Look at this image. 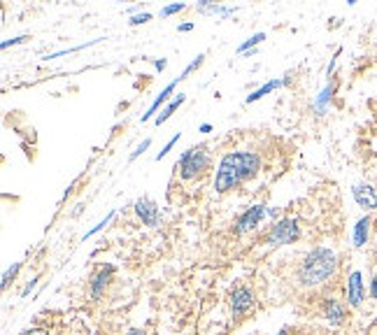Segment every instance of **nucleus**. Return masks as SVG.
Instances as JSON below:
<instances>
[{
    "instance_id": "nucleus-8",
    "label": "nucleus",
    "mask_w": 377,
    "mask_h": 335,
    "mask_svg": "<svg viewBox=\"0 0 377 335\" xmlns=\"http://www.w3.org/2000/svg\"><path fill=\"white\" fill-rule=\"evenodd\" d=\"M352 196H354L356 205L363 207V210H375L377 207V193L370 184H356L352 188Z\"/></svg>"
},
{
    "instance_id": "nucleus-9",
    "label": "nucleus",
    "mask_w": 377,
    "mask_h": 335,
    "mask_svg": "<svg viewBox=\"0 0 377 335\" xmlns=\"http://www.w3.org/2000/svg\"><path fill=\"white\" fill-rule=\"evenodd\" d=\"M112 275H114V266H103V268H98V270H96V275L91 277V284H89L91 296H94V298H100L103 289L107 286L109 277H112Z\"/></svg>"
},
{
    "instance_id": "nucleus-18",
    "label": "nucleus",
    "mask_w": 377,
    "mask_h": 335,
    "mask_svg": "<svg viewBox=\"0 0 377 335\" xmlns=\"http://www.w3.org/2000/svg\"><path fill=\"white\" fill-rule=\"evenodd\" d=\"M19 268H21V263H14V266L10 268L8 272H5V275H3V282H0V286H3V289H8V286H10V282H12V279L17 277V272H19Z\"/></svg>"
},
{
    "instance_id": "nucleus-25",
    "label": "nucleus",
    "mask_w": 377,
    "mask_h": 335,
    "mask_svg": "<svg viewBox=\"0 0 377 335\" xmlns=\"http://www.w3.org/2000/svg\"><path fill=\"white\" fill-rule=\"evenodd\" d=\"M26 40H28L26 35H19V38L5 40V42H3V45H0V47H3V50H8V47H12V45H19V42H26Z\"/></svg>"
},
{
    "instance_id": "nucleus-17",
    "label": "nucleus",
    "mask_w": 377,
    "mask_h": 335,
    "mask_svg": "<svg viewBox=\"0 0 377 335\" xmlns=\"http://www.w3.org/2000/svg\"><path fill=\"white\" fill-rule=\"evenodd\" d=\"M203 58H205V54H198V56L193 58L191 63H188L186 68H184V72H182V75H180V82H182V79H184L186 75H191V72L196 70V68H200V65H203Z\"/></svg>"
},
{
    "instance_id": "nucleus-4",
    "label": "nucleus",
    "mask_w": 377,
    "mask_h": 335,
    "mask_svg": "<svg viewBox=\"0 0 377 335\" xmlns=\"http://www.w3.org/2000/svg\"><path fill=\"white\" fill-rule=\"evenodd\" d=\"M275 217H277V210H270V207H263V205H254L235 221V233L238 235L249 233V230L257 228L263 219H275Z\"/></svg>"
},
{
    "instance_id": "nucleus-2",
    "label": "nucleus",
    "mask_w": 377,
    "mask_h": 335,
    "mask_svg": "<svg viewBox=\"0 0 377 335\" xmlns=\"http://www.w3.org/2000/svg\"><path fill=\"white\" fill-rule=\"evenodd\" d=\"M338 270V257L326 247H314L312 252L303 259L301 268H298V282L308 289L324 284L326 279H331Z\"/></svg>"
},
{
    "instance_id": "nucleus-3",
    "label": "nucleus",
    "mask_w": 377,
    "mask_h": 335,
    "mask_svg": "<svg viewBox=\"0 0 377 335\" xmlns=\"http://www.w3.org/2000/svg\"><path fill=\"white\" fill-rule=\"evenodd\" d=\"M210 166V154L205 151V147H191L180 156L177 168L182 170V177L193 180L198 175H203Z\"/></svg>"
},
{
    "instance_id": "nucleus-11",
    "label": "nucleus",
    "mask_w": 377,
    "mask_h": 335,
    "mask_svg": "<svg viewBox=\"0 0 377 335\" xmlns=\"http://www.w3.org/2000/svg\"><path fill=\"white\" fill-rule=\"evenodd\" d=\"M324 314H326V319H328V324L331 326H340L345 321V316H347L343 303L336 301V298H328V301L324 303Z\"/></svg>"
},
{
    "instance_id": "nucleus-23",
    "label": "nucleus",
    "mask_w": 377,
    "mask_h": 335,
    "mask_svg": "<svg viewBox=\"0 0 377 335\" xmlns=\"http://www.w3.org/2000/svg\"><path fill=\"white\" fill-rule=\"evenodd\" d=\"M149 144H151V140H144L142 144H138V149H136V151H133V154H131V161H136V158H138L140 154H144V151L149 149Z\"/></svg>"
},
{
    "instance_id": "nucleus-13",
    "label": "nucleus",
    "mask_w": 377,
    "mask_h": 335,
    "mask_svg": "<svg viewBox=\"0 0 377 335\" xmlns=\"http://www.w3.org/2000/svg\"><path fill=\"white\" fill-rule=\"evenodd\" d=\"M279 87H287V82L284 79H270V82H266L263 87L261 89H257L254 91L252 96H247V102H254V100H261L263 96H268V94H272L275 89H279Z\"/></svg>"
},
{
    "instance_id": "nucleus-12",
    "label": "nucleus",
    "mask_w": 377,
    "mask_h": 335,
    "mask_svg": "<svg viewBox=\"0 0 377 335\" xmlns=\"http://www.w3.org/2000/svg\"><path fill=\"white\" fill-rule=\"evenodd\" d=\"M177 84H180V77H177V79H175V82H170V84H168V87H166V89H163V91H161V94H159V96H156V100H154V102H151V105H149V109H147V112H144V114H142V121H149L151 117H154V114H156V109H159V107L163 105V102H166V100H168V96H170V94H173V91H175V87H177Z\"/></svg>"
},
{
    "instance_id": "nucleus-19",
    "label": "nucleus",
    "mask_w": 377,
    "mask_h": 335,
    "mask_svg": "<svg viewBox=\"0 0 377 335\" xmlns=\"http://www.w3.org/2000/svg\"><path fill=\"white\" fill-rule=\"evenodd\" d=\"M333 91H336V84H331V87H326L324 91H321V96H319V100H317V109H324L326 102L331 100Z\"/></svg>"
},
{
    "instance_id": "nucleus-24",
    "label": "nucleus",
    "mask_w": 377,
    "mask_h": 335,
    "mask_svg": "<svg viewBox=\"0 0 377 335\" xmlns=\"http://www.w3.org/2000/svg\"><path fill=\"white\" fill-rule=\"evenodd\" d=\"M151 19V14H147V12H144V14H136L131 19V26H140V23H147Z\"/></svg>"
},
{
    "instance_id": "nucleus-6",
    "label": "nucleus",
    "mask_w": 377,
    "mask_h": 335,
    "mask_svg": "<svg viewBox=\"0 0 377 335\" xmlns=\"http://www.w3.org/2000/svg\"><path fill=\"white\" fill-rule=\"evenodd\" d=\"M252 307H254V294L247 289V286H238V289L230 294V310H233V316L240 319V316L247 314Z\"/></svg>"
},
{
    "instance_id": "nucleus-5",
    "label": "nucleus",
    "mask_w": 377,
    "mask_h": 335,
    "mask_svg": "<svg viewBox=\"0 0 377 335\" xmlns=\"http://www.w3.org/2000/svg\"><path fill=\"white\" fill-rule=\"evenodd\" d=\"M301 237V228H298L296 219H282L277 221L272 230L268 233V245L277 247V245H291Z\"/></svg>"
},
{
    "instance_id": "nucleus-15",
    "label": "nucleus",
    "mask_w": 377,
    "mask_h": 335,
    "mask_svg": "<svg viewBox=\"0 0 377 335\" xmlns=\"http://www.w3.org/2000/svg\"><path fill=\"white\" fill-rule=\"evenodd\" d=\"M184 100H186V96H182V94H180L175 100H170V102H168V107L163 109V112L159 114V117H156V124H159V126H161V124H166V121H168L170 117H173V112H175V109H177V107H180Z\"/></svg>"
},
{
    "instance_id": "nucleus-20",
    "label": "nucleus",
    "mask_w": 377,
    "mask_h": 335,
    "mask_svg": "<svg viewBox=\"0 0 377 335\" xmlns=\"http://www.w3.org/2000/svg\"><path fill=\"white\" fill-rule=\"evenodd\" d=\"M112 217H114V212H109V215H107L105 219H103V221L98 224V226H94V228H91V230H89V233H87V235H84V237H91V235H96V233H98V230H103V228H105V226H107V224H109V221H112Z\"/></svg>"
},
{
    "instance_id": "nucleus-21",
    "label": "nucleus",
    "mask_w": 377,
    "mask_h": 335,
    "mask_svg": "<svg viewBox=\"0 0 377 335\" xmlns=\"http://www.w3.org/2000/svg\"><path fill=\"white\" fill-rule=\"evenodd\" d=\"M184 8H186L184 3H173V5H168V8L161 10V17H170V14H175V12H182Z\"/></svg>"
},
{
    "instance_id": "nucleus-27",
    "label": "nucleus",
    "mask_w": 377,
    "mask_h": 335,
    "mask_svg": "<svg viewBox=\"0 0 377 335\" xmlns=\"http://www.w3.org/2000/svg\"><path fill=\"white\" fill-rule=\"evenodd\" d=\"M370 296L377 298V275L373 277V282H370Z\"/></svg>"
},
{
    "instance_id": "nucleus-32",
    "label": "nucleus",
    "mask_w": 377,
    "mask_h": 335,
    "mask_svg": "<svg viewBox=\"0 0 377 335\" xmlns=\"http://www.w3.org/2000/svg\"><path fill=\"white\" fill-rule=\"evenodd\" d=\"M289 333V328H282V331H279V333H275V335H287Z\"/></svg>"
},
{
    "instance_id": "nucleus-29",
    "label": "nucleus",
    "mask_w": 377,
    "mask_h": 335,
    "mask_svg": "<svg viewBox=\"0 0 377 335\" xmlns=\"http://www.w3.org/2000/svg\"><path fill=\"white\" fill-rule=\"evenodd\" d=\"M193 26H191V23H182V26H180V30H182V33H186V30H191Z\"/></svg>"
},
{
    "instance_id": "nucleus-28",
    "label": "nucleus",
    "mask_w": 377,
    "mask_h": 335,
    "mask_svg": "<svg viewBox=\"0 0 377 335\" xmlns=\"http://www.w3.org/2000/svg\"><path fill=\"white\" fill-rule=\"evenodd\" d=\"M154 65H156V70H163V68H166V65H168V61H154Z\"/></svg>"
},
{
    "instance_id": "nucleus-30",
    "label": "nucleus",
    "mask_w": 377,
    "mask_h": 335,
    "mask_svg": "<svg viewBox=\"0 0 377 335\" xmlns=\"http://www.w3.org/2000/svg\"><path fill=\"white\" fill-rule=\"evenodd\" d=\"M212 131V126L210 124H203V126H200V133H210Z\"/></svg>"
},
{
    "instance_id": "nucleus-7",
    "label": "nucleus",
    "mask_w": 377,
    "mask_h": 335,
    "mask_svg": "<svg viewBox=\"0 0 377 335\" xmlns=\"http://www.w3.org/2000/svg\"><path fill=\"white\" fill-rule=\"evenodd\" d=\"M136 212H138V217L142 219L144 226H151V228L159 226V205H156L154 200L140 198L136 203Z\"/></svg>"
},
{
    "instance_id": "nucleus-1",
    "label": "nucleus",
    "mask_w": 377,
    "mask_h": 335,
    "mask_svg": "<svg viewBox=\"0 0 377 335\" xmlns=\"http://www.w3.org/2000/svg\"><path fill=\"white\" fill-rule=\"evenodd\" d=\"M261 168V158L254 151H230L222 158L217 168L215 188L219 193H226L230 188L242 184L245 180L254 177Z\"/></svg>"
},
{
    "instance_id": "nucleus-31",
    "label": "nucleus",
    "mask_w": 377,
    "mask_h": 335,
    "mask_svg": "<svg viewBox=\"0 0 377 335\" xmlns=\"http://www.w3.org/2000/svg\"><path fill=\"white\" fill-rule=\"evenodd\" d=\"M129 335H144V333H142V331H138V328H133V331H131Z\"/></svg>"
},
{
    "instance_id": "nucleus-22",
    "label": "nucleus",
    "mask_w": 377,
    "mask_h": 335,
    "mask_svg": "<svg viewBox=\"0 0 377 335\" xmlns=\"http://www.w3.org/2000/svg\"><path fill=\"white\" fill-rule=\"evenodd\" d=\"M177 140H180V133H177V136H175V138H170V140H168V142H166V147H163V149L159 151V154H156V161H161V158L166 156L170 149H173V144L177 142Z\"/></svg>"
},
{
    "instance_id": "nucleus-16",
    "label": "nucleus",
    "mask_w": 377,
    "mask_h": 335,
    "mask_svg": "<svg viewBox=\"0 0 377 335\" xmlns=\"http://www.w3.org/2000/svg\"><path fill=\"white\" fill-rule=\"evenodd\" d=\"M263 40H266V33H257V35H252V38L245 40V42H242V45L238 47V52H240V54H247L249 50H252V47H257L259 42H263Z\"/></svg>"
},
{
    "instance_id": "nucleus-10",
    "label": "nucleus",
    "mask_w": 377,
    "mask_h": 335,
    "mask_svg": "<svg viewBox=\"0 0 377 335\" xmlns=\"http://www.w3.org/2000/svg\"><path fill=\"white\" fill-rule=\"evenodd\" d=\"M347 301L352 307H358L363 303V279H361V272L354 270L349 275V282H347Z\"/></svg>"
},
{
    "instance_id": "nucleus-26",
    "label": "nucleus",
    "mask_w": 377,
    "mask_h": 335,
    "mask_svg": "<svg viewBox=\"0 0 377 335\" xmlns=\"http://www.w3.org/2000/svg\"><path fill=\"white\" fill-rule=\"evenodd\" d=\"M21 335H50V331H45V328H30V331H23Z\"/></svg>"
},
{
    "instance_id": "nucleus-14",
    "label": "nucleus",
    "mask_w": 377,
    "mask_h": 335,
    "mask_svg": "<svg viewBox=\"0 0 377 335\" xmlns=\"http://www.w3.org/2000/svg\"><path fill=\"white\" fill-rule=\"evenodd\" d=\"M368 228H370V219L368 217H363L361 221L354 226V245L356 247H363L366 245V240H368Z\"/></svg>"
}]
</instances>
